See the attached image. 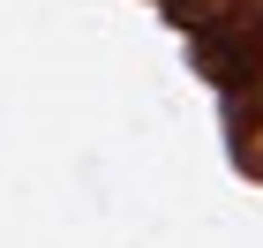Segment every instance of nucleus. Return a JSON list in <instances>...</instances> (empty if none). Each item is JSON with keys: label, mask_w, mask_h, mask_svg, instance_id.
I'll list each match as a JSON object with an SVG mask.
<instances>
[]
</instances>
